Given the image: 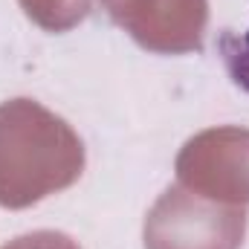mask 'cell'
Returning a JSON list of instances; mask_svg holds the SVG:
<instances>
[{
    "label": "cell",
    "mask_w": 249,
    "mask_h": 249,
    "mask_svg": "<svg viewBox=\"0 0 249 249\" xmlns=\"http://www.w3.org/2000/svg\"><path fill=\"white\" fill-rule=\"evenodd\" d=\"M217 53L226 64L229 78L249 93V29L247 32H223L217 38Z\"/></svg>",
    "instance_id": "1"
}]
</instances>
